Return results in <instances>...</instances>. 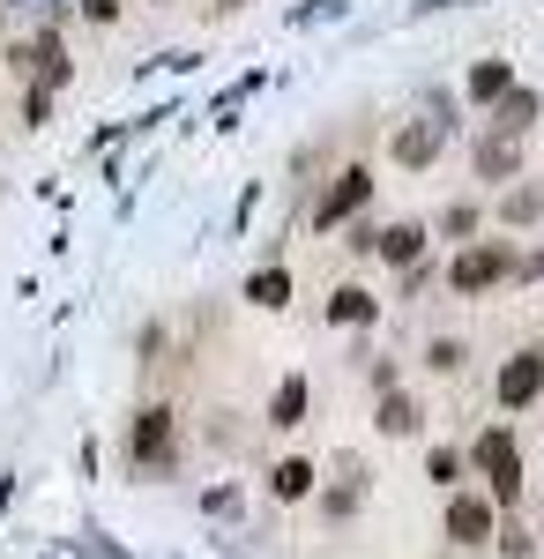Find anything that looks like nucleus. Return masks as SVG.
Returning a JSON list of instances; mask_svg holds the SVG:
<instances>
[{
    "mask_svg": "<svg viewBox=\"0 0 544 559\" xmlns=\"http://www.w3.org/2000/svg\"><path fill=\"white\" fill-rule=\"evenodd\" d=\"M440 150H448V97H433L418 120L395 128V165H403V173H425Z\"/></svg>",
    "mask_w": 544,
    "mask_h": 559,
    "instance_id": "f257e3e1",
    "label": "nucleus"
},
{
    "mask_svg": "<svg viewBox=\"0 0 544 559\" xmlns=\"http://www.w3.org/2000/svg\"><path fill=\"white\" fill-rule=\"evenodd\" d=\"M470 455H477V477L493 485V508H515V492H522V455H515V432L493 426L477 448H470Z\"/></svg>",
    "mask_w": 544,
    "mask_h": 559,
    "instance_id": "f03ea898",
    "label": "nucleus"
},
{
    "mask_svg": "<svg viewBox=\"0 0 544 559\" xmlns=\"http://www.w3.org/2000/svg\"><path fill=\"white\" fill-rule=\"evenodd\" d=\"M127 463L150 477L172 471V411H134V426H127Z\"/></svg>",
    "mask_w": 544,
    "mask_h": 559,
    "instance_id": "7ed1b4c3",
    "label": "nucleus"
},
{
    "mask_svg": "<svg viewBox=\"0 0 544 559\" xmlns=\"http://www.w3.org/2000/svg\"><path fill=\"white\" fill-rule=\"evenodd\" d=\"M358 202H374V173L366 165H351V173H335V187L314 202V231H329V224H343V216L358 210Z\"/></svg>",
    "mask_w": 544,
    "mask_h": 559,
    "instance_id": "20e7f679",
    "label": "nucleus"
},
{
    "mask_svg": "<svg viewBox=\"0 0 544 559\" xmlns=\"http://www.w3.org/2000/svg\"><path fill=\"white\" fill-rule=\"evenodd\" d=\"M507 269H515V254H507V247H470V254H456L448 284H456V292H493Z\"/></svg>",
    "mask_w": 544,
    "mask_h": 559,
    "instance_id": "39448f33",
    "label": "nucleus"
},
{
    "mask_svg": "<svg viewBox=\"0 0 544 559\" xmlns=\"http://www.w3.org/2000/svg\"><path fill=\"white\" fill-rule=\"evenodd\" d=\"M537 395H544V366H537V350L507 358V366H500V403H507V411H522V403H537Z\"/></svg>",
    "mask_w": 544,
    "mask_h": 559,
    "instance_id": "423d86ee",
    "label": "nucleus"
},
{
    "mask_svg": "<svg viewBox=\"0 0 544 559\" xmlns=\"http://www.w3.org/2000/svg\"><path fill=\"white\" fill-rule=\"evenodd\" d=\"M15 60H23V68H31V75H38L45 90H60V83H68V75H75V60H68V45L52 38V31H45L38 45H23V52H15Z\"/></svg>",
    "mask_w": 544,
    "mask_h": 559,
    "instance_id": "0eeeda50",
    "label": "nucleus"
},
{
    "mask_svg": "<svg viewBox=\"0 0 544 559\" xmlns=\"http://www.w3.org/2000/svg\"><path fill=\"white\" fill-rule=\"evenodd\" d=\"M448 537L456 545H493V500H470L462 492L456 508H448Z\"/></svg>",
    "mask_w": 544,
    "mask_h": 559,
    "instance_id": "6e6552de",
    "label": "nucleus"
},
{
    "mask_svg": "<svg viewBox=\"0 0 544 559\" xmlns=\"http://www.w3.org/2000/svg\"><path fill=\"white\" fill-rule=\"evenodd\" d=\"M537 112H544L537 90H507V97H493V128H500V134H530V128H537Z\"/></svg>",
    "mask_w": 544,
    "mask_h": 559,
    "instance_id": "1a4fd4ad",
    "label": "nucleus"
},
{
    "mask_svg": "<svg viewBox=\"0 0 544 559\" xmlns=\"http://www.w3.org/2000/svg\"><path fill=\"white\" fill-rule=\"evenodd\" d=\"M515 165H522V134H485L477 142V179H515Z\"/></svg>",
    "mask_w": 544,
    "mask_h": 559,
    "instance_id": "9d476101",
    "label": "nucleus"
},
{
    "mask_svg": "<svg viewBox=\"0 0 544 559\" xmlns=\"http://www.w3.org/2000/svg\"><path fill=\"white\" fill-rule=\"evenodd\" d=\"M380 261H395V269H411V261L425 254V224H388V231H374Z\"/></svg>",
    "mask_w": 544,
    "mask_h": 559,
    "instance_id": "9b49d317",
    "label": "nucleus"
},
{
    "mask_svg": "<svg viewBox=\"0 0 544 559\" xmlns=\"http://www.w3.org/2000/svg\"><path fill=\"white\" fill-rule=\"evenodd\" d=\"M374 313H380V299L366 292V284H343V292L329 299V321H343V329H366Z\"/></svg>",
    "mask_w": 544,
    "mask_h": 559,
    "instance_id": "f8f14e48",
    "label": "nucleus"
},
{
    "mask_svg": "<svg viewBox=\"0 0 544 559\" xmlns=\"http://www.w3.org/2000/svg\"><path fill=\"white\" fill-rule=\"evenodd\" d=\"M306 403H314V388H306V373H292L269 403V426H306Z\"/></svg>",
    "mask_w": 544,
    "mask_h": 559,
    "instance_id": "ddd939ff",
    "label": "nucleus"
},
{
    "mask_svg": "<svg viewBox=\"0 0 544 559\" xmlns=\"http://www.w3.org/2000/svg\"><path fill=\"white\" fill-rule=\"evenodd\" d=\"M507 90H515V68H507V60H477V68H470V97H477V105H493Z\"/></svg>",
    "mask_w": 544,
    "mask_h": 559,
    "instance_id": "4468645a",
    "label": "nucleus"
},
{
    "mask_svg": "<svg viewBox=\"0 0 544 559\" xmlns=\"http://www.w3.org/2000/svg\"><path fill=\"white\" fill-rule=\"evenodd\" d=\"M247 299L269 306V313H276V306H292V269H261V276L247 284Z\"/></svg>",
    "mask_w": 544,
    "mask_h": 559,
    "instance_id": "2eb2a0df",
    "label": "nucleus"
},
{
    "mask_svg": "<svg viewBox=\"0 0 544 559\" xmlns=\"http://www.w3.org/2000/svg\"><path fill=\"white\" fill-rule=\"evenodd\" d=\"M314 477H321V471L292 455V463H276V477H269V485H276V500H306V492H314Z\"/></svg>",
    "mask_w": 544,
    "mask_h": 559,
    "instance_id": "dca6fc26",
    "label": "nucleus"
},
{
    "mask_svg": "<svg viewBox=\"0 0 544 559\" xmlns=\"http://www.w3.org/2000/svg\"><path fill=\"white\" fill-rule=\"evenodd\" d=\"M380 432H395V440H403V432H418V403L388 388V395H380Z\"/></svg>",
    "mask_w": 544,
    "mask_h": 559,
    "instance_id": "f3484780",
    "label": "nucleus"
},
{
    "mask_svg": "<svg viewBox=\"0 0 544 559\" xmlns=\"http://www.w3.org/2000/svg\"><path fill=\"white\" fill-rule=\"evenodd\" d=\"M500 216H507V224H530V216H544V187H515V194L500 202Z\"/></svg>",
    "mask_w": 544,
    "mask_h": 559,
    "instance_id": "a211bd4d",
    "label": "nucleus"
},
{
    "mask_svg": "<svg viewBox=\"0 0 544 559\" xmlns=\"http://www.w3.org/2000/svg\"><path fill=\"white\" fill-rule=\"evenodd\" d=\"M425 366H433V373H456V366H462V344H456V336H440V344L425 350Z\"/></svg>",
    "mask_w": 544,
    "mask_h": 559,
    "instance_id": "6ab92c4d",
    "label": "nucleus"
},
{
    "mask_svg": "<svg viewBox=\"0 0 544 559\" xmlns=\"http://www.w3.org/2000/svg\"><path fill=\"white\" fill-rule=\"evenodd\" d=\"M456 471H462V455H448V448H433V463H425V477H433V485H456Z\"/></svg>",
    "mask_w": 544,
    "mask_h": 559,
    "instance_id": "aec40b11",
    "label": "nucleus"
},
{
    "mask_svg": "<svg viewBox=\"0 0 544 559\" xmlns=\"http://www.w3.org/2000/svg\"><path fill=\"white\" fill-rule=\"evenodd\" d=\"M23 120H31V128H45V120H52V90H31V97H23Z\"/></svg>",
    "mask_w": 544,
    "mask_h": 559,
    "instance_id": "412c9836",
    "label": "nucleus"
},
{
    "mask_svg": "<svg viewBox=\"0 0 544 559\" xmlns=\"http://www.w3.org/2000/svg\"><path fill=\"white\" fill-rule=\"evenodd\" d=\"M448 239H462V231H477V210H448V224H440Z\"/></svg>",
    "mask_w": 544,
    "mask_h": 559,
    "instance_id": "4be33fe9",
    "label": "nucleus"
},
{
    "mask_svg": "<svg viewBox=\"0 0 544 559\" xmlns=\"http://www.w3.org/2000/svg\"><path fill=\"white\" fill-rule=\"evenodd\" d=\"M83 15H90V23H113V15H120V0H83Z\"/></svg>",
    "mask_w": 544,
    "mask_h": 559,
    "instance_id": "5701e85b",
    "label": "nucleus"
},
{
    "mask_svg": "<svg viewBox=\"0 0 544 559\" xmlns=\"http://www.w3.org/2000/svg\"><path fill=\"white\" fill-rule=\"evenodd\" d=\"M216 8H247V0H216Z\"/></svg>",
    "mask_w": 544,
    "mask_h": 559,
    "instance_id": "b1692460",
    "label": "nucleus"
},
{
    "mask_svg": "<svg viewBox=\"0 0 544 559\" xmlns=\"http://www.w3.org/2000/svg\"><path fill=\"white\" fill-rule=\"evenodd\" d=\"M537 366H544V344H537Z\"/></svg>",
    "mask_w": 544,
    "mask_h": 559,
    "instance_id": "393cba45",
    "label": "nucleus"
}]
</instances>
